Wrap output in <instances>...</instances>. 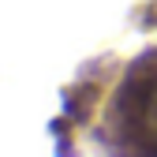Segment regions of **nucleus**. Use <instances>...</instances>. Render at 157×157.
I'll use <instances>...</instances> for the list:
<instances>
[{
    "label": "nucleus",
    "mask_w": 157,
    "mask_h": 157,
    "mask_svg": "<svg viewBox=\"0 0 157 157\" xmlns=\"http://www.w3.org/2000/svg\"><path fill=\"white\" fill-rule=\"evenodd\" d=\"M116 157H157V49L139 56L109 109Z\"/></svg>",
    "instance_id": "nucleus-1"
}]
</instances>
